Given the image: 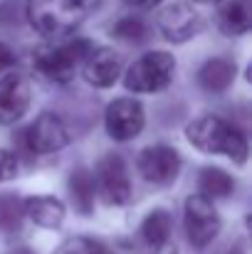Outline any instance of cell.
<instances>
[{
  "instance_id": "52a82bcc",
  "label": "cell",
  "mask_w": 252,
  "mask_h": 254,
  "mask_svg": "<svg viewBox=\"0 0 252 254\" xmlns=\"http://www.w3.org/2000/svg\"><path fill=\"white\" fill-rule=\"evenodd\" d=\"M70 143V131L65 126V121L52 114V111H45L40 114L30 128L25 131V146L30 153L35 156H50V153H57L62 151L65 146Z\"/></svg>"
},
{
  "instance_id": "4fadbf2b",
  "label": "cell",
  "mask_w": 252,
  "mask_h": 254,
  "mask_svg": "<svg viewBox=\"0 0 252 254\" xmlns=\"http://www.w3.org/2000/svg\"><path fill=\"white\" fill-rule=\"evenodd\" d=\"M252 25V0H218V27L228 37L245 35Z\"/></svg>"
},
{
  "instance_id": "3957f363",
  "label": "cell",
  "mask_w": 252,
  "mask_h": 254,
  "mask_svg": "<svg viewBox=\"0 0 252 254\" xmlns=\"http://www.w3.org/2000/svg\"><path fill=\"white\" fill-rule=\"evenodd\" d=\"M91 50H94V45L89 40H70V42H62V45L37 50L35 57H32V64L47 82L67 84V82L75 79L77 69L84 64V60Z\"/></svg>"
},
{
  "instance_id": "5b68a950",
  "label": "cell",
  "mask_w": 252,
  "mask_h": 254,
  "mask_svg": "<svg viewBox=\"0 0 252 254\" xmlns=\"http://www.w3.org/2000/svg\"><path fill=\"white\" fill-rule=\"evenodd\" d=\"M185 235L188 242L195 250H205L208 245L215 242L218 232H220V217L213 207V202L203 195H190L185 200Z\"/></svg>"
},
{
  "instance_id": "9a60e30c",
  "label": "cell",
  "mask_w": 252,
  "mask_h": 254,
  "mask_svg": "<svg viewBox=\"0 0 252 254\" xmlns=\"http://www.w3.org/2000/svg\"><path fill=\"white\" fill-rule=\"evenodd\" d=\"M67 188H70V197H72V205L80 215H91L94 212V200H96V185H94V173L89 168H75L70 173V180H67Z\"/></svg>"
},
{
  "instance_id": "2e32d148",
  "label": "cell",
  "mask_w": 252,
  "mask_h": 254,
  "mask_svg": "<svg viewBox=\"0 0 252 254\" xmlns=\"http://www.w3.org/2000/svg\"><path fill=\"white\" fill-rule=\"evenodd\" d=\"M233 79H235V62L228 60V57H213V60H208V62L200 67V72H198L200 86H203L205 91H210V94H223V91H228L230 84H233Z\"/></svg>"
},
{
  "instance_id": "603a6c76",
  "label": "cell",
  "mask_w": 252,
  "mask_h": 254,
  "mask_svg": "<svg viewBox=\"0 0 252 254\" xmlns=\"http://www.w3.org/2000/svg\"><path fill=\"white\" fill-rule=\"evenodd\" d=\"M12 64H15V52L5 42H0V74L7 72V69H12Z\"/></svg>"
},
{
  "instance_id": "44dd1931",
  "label": "cell",
  "mask_w": 252,
  "mask_h": 254,
  "mask_svg": "<svg viewBox=\"0 0 252 254\" xmlns=\"http://www.w3.org/2000/svg\"><path fill=\"white\" fill-rule=\"evenodd\" d=\"M55 254H106V250L91 237H70L55 250Z\"/></svg>"
},
{
  "instance_id": "7c38bea8",
  "label": "cell",
  "mask_w": 252,
  "mask_h": 254,
  "mask_svg": "<svg viewBox=\"0 0 252 254\" xmlns=\"http://www.w3.org/2000/svg\"><path fill=\"white\" fill-rule=\"evenodd\" d=\"M82 74L91 86L106 89L121 74V57L109 47H96V50H91L86 55V60L82 64Z\"/></svg>"
},
{
  "instance_id": "ffe728a7",
  "label": "cell",
  "mask_w": 252,
  "mask_h": 254,
  "mask_svg": "<svg viewBox=\"0 0 252 254\" xmlns=\"http://www.w3.org/2000/svg\"><path fill=\"white\" fill-rule=\"evenodd\" d=\"M25 217V202L15 195H0V230L12 232Z\"/></svg>"
},
{
  "instance_id": "7a4b0ae2",
  "label": "cell",
  "mask_w": 252,
  "mask_h": 254,
  "mask_svg": "<svg viewBox=\"0 0 252 254\" xmlns=\"http://www.w3.org/2000/svg\"><path fill=\"white\" fill-rule=\"evenodd\" d=\"M101 0H27V20L45 37L72 35L84 20L96 12Z\"/></svg>"
},
{
  "instance_id": "7402d4cb",
  "label": "cell",
  "mask_w": 252,
  "mask_h": 254,
  "mask_svg": "<svg viewBox=\"0 0 252 254\" xmlns=\"http://www.w3.org/2000/svg\"><path fill=\"white\" fill-rule=\"evenodd\" d=\"M17 175V156L12 151L0 148V183H7Z\"/></svg>"
},
{
  "instance_id": "6da1fadb",
  "label": "cell",
  "mask_w": 252,
  "mask_h": 254,
  "mask_svg": "<svg viewBox=\"0 0 252 254\" xmlns=\"http://www.w3.org/2000/svg\"><path fill=\"white\" fill-rule=\"evenodd\" d=\"M185 138L200 153L228 156L238 166H245L248 153H250L245 133L238 126H233L230 121H225L220 116H213V114H203V116L193 119L185 126Z\"/></svg>"
},
{
  "instance_id": "8992f818",
  "label": "cell",
  "mask_w": 252,
  "mask_h": 254,
  "mask_svg": "<svg viewBox=\"0 0 252 254\" xmlns=\"http://www.w3.org/2000/svg\"><path fill=\"white\" fill-rule=\"evenodd\" d=\"M94 185L106 205H126L131 200V180L121 156H104L94 170Z\"/></svg>"
},
{
  "instance_id": "277c9868",
  "label": "cell",
  "mask_w": 252,
  "mask_h": 254,
  "mask_svg": "<svg viewBox=\"0 0 252 254\" xmlns=\"http://www.w3.org/2000/svg\"><path fill=\"white\" fill-rule=\"evenodd\" d=\"M173 74H175V57L164 50H154L139 57L129 67L124 86L134 94H156L173 82Z\"/></svg>"
},
{
  "instance_id": "ac0fdd59",
  "label": "cell",
  "mask_w": 252,
  "mask_h": 254,
  "mask_svg": "<svg viewBox=\"0 0 252 254\" xmlns=\"http://www.w3.org/2000/svg\"><path fill=\"white\" fill-rule=\"evenodd\" d=\"M198 188L203 192V197L208 200H220V197H230L235 190V180L230 173L223 168H205L198 178Z\"/></svg>"
},
{
  "instance_id": "cb8c5ba5",
  "label": "cell",
  "mask_w": 252,
  "mask_h": 254,
  "mask_svg": "<svg viewBox=\"0 0 252 254\" xmlns=\"http://www.w3.org/2000/svg\"><path fill=\"white\" fill-rule=\"evenodd\" d=\"M131 7H139V10H149V7H154V5H159L161 0H126Z\"/></svg>"
},
{
  "instance_id": "ba28073f",
  "label": "cell",
  "mask_w": 252,
  "mask_h": 254,
  "mask_svg": "<svg viewBox=\"0 0 252 254\" xmlns=\"http://www.w3.org/2000/svg\"><path fill=\"white\" fill-rule=\"evenodd\" d=\"M144 124H146L144 106H141V101H136L131 96L114 99L106 106L104 126H106V133L114 141H131V138H136L144 131Z\"/></svg>"
},
{
  "instance_id": "30bf717a",
  "label": "cell",
  "mask_w": 252,
  "mask_h": 254,
  "mask_svg": "<svg viewBox=\"0 0 252 254\" xmlns=\"http://www.w3.org/2000/svg\"><path fill=\"white\" fill-rule=\"evenodd\" d=\"M30 82L22 72L7 69L0 74V124L10 126L20 121L30 106Z\"/></svg>"
},
{
  "instance_id": "d4e9b609",
  "label": "cell",
  "mask_w": 252,
  "mask_h": 254,
  "mask_svg": "<svg viewBox=\"0 0 252 254\" xmlns=\"http://www.w3.org/2000/svg\"><path fill=\"white\" fill-rule=\"evenodd\" d=\"M193 2H213V0H193Z\"/></svg>"
},
{
  "instance_id": "5bb4252c",
  "label": "cell",
  "mask_w": 252,
  "mask_h": 254,
  "mask_svg": "<svg viewBox=\"0 0 252 254\" xmlns=\"http://www.w3.org/2000/svg\"><path fill=\"white\" fill-rule=\"evenodd\" d=\"M25 215L40 225V227H47V230H55L65 222V202L52 197V195H37V197H27L25 200Z\"/></svg>"
},
{
  "instance_id": "e0dca14e",
  "label": "cell",
  "mask_w": 252,
  "mask_h": 254,
  "mask_svg": "<svg viewBox=\"0 0 252 254\" xmlns=\"http://www.w3.org/2000/svg\"><path fill=\"white\" fill-rule=\"evenodd\" d=\"M170 227H173L170 212L164 210V207H156V210H151V212L144 217L139 232H141V240H144L151 250H164L168 245V237H170Z\"/></svg>"
},
{
  "instance_id": "9c48e42d",
  "label": "cell",
  "mask_w": 252,
  "mask_h": 254,
  "mask_svg": "<svg viewBox=\"0 0 252 254\" xmlns=\"http://www.w3.org/2000/svg\"><path fill=\"white\" fill-rule=\"evenodd\" d=\"M159 30L168 42L183 45L203 30V15L190 2H170L159 12Z\"/></svg>"
},
{
  "instance_id": "d6986e66",
  "label": "cell",
  "mask_w": 252,
  "mask_h": 254,
  "mask_svg": "<svg viewBox=\"0 0 252 254\" xmlns=\"http://www.w3.org/2000/svg\"><path fill=\"white\" fill-rule=\"evenodd\" d=\"M111 35H114L116 40L126 42V45H141V42H146V40L151 37V30H149V25H146L141 17L129 15V17H121V20L111 27Z\"/></svg>"
},
{
  "instance_id": "8fae6325",
  "label": "cell",
  "mask_w": 252,
  "mask_h": 254,
  "mask_svg": "<svg viewBox=\"0 0 252 254\" xmlns=\"http://www.w3.org/2000/svg\"><path fill=\"white\" fill-rule=\"evenodd\" d=\"M139 173L144 175V180L154 183V185H168L178 178L180 173V156L175 148L170 146H149L139 153Z\"/></svg>"
}]
</instances>
